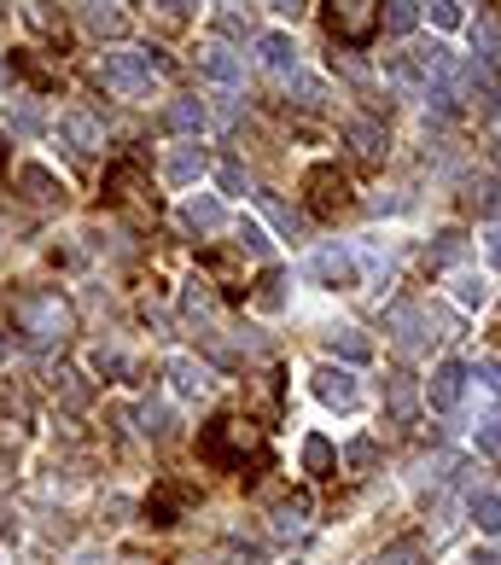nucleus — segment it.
Instances as JSON below:
<instances>
[{
	"instance_id": "nucleus-1",
	"label": "nucleus",
	"mask_w": 501,
	"mask_h": 565,
	"mask_svg": "<svg viewBox=\"0 0 501 565\" xmlns=\"http://www.w3.org/2000/svg\"><path fill=\"white\" fill-rule=\"evenodd\" d=\"M245 455H263V426L251 420H210L199 432V461L216 472H245Z\"/></svg>"
},
{
	"instance_id": "nucleus-2",
	"label": "nucleus",
	"mask_w": 501,
	"mask_h": 565,
	"mask_svg": "<svg viewBox=\"0 0 501 565\" xmlns=\"http://www.w3.org/2000/svg\"><path fill=\"white\" fill-rule=\"evenodd\" d=\"M12 321L30 333V344H53V338L70 333V303L53 286H35V292H18L12 298Z\"/></svg>"
},
{
	"instance_id": "nucleus-3",
	"label": "nucleus",
	"mask_w": 501,
	"mask_h": 565,
	"mask_svg": "<svg viewBox=\"0 0 501 565\" xmlns=\"http://www.w3.org/2000/svg\"><path fill=\"white\" fill-rule=\"evenodd\" d=\"M379 0H327V30H333V41H344V47H368L373 35H379Z\"/></svg>"
},
{
	"instance_id": "nucleus-4",
	"label": "nucleus",
	"mask_w": 501,
	"mask_h": 565,
	"mask_svg": "<svg viewBox=\"0 0 501 565\" xmlns=\"http://www.w3.org/2000/svg\"><path fill=\"white\" fill-rule=\"evenodd\" d=\"M152 53H105L100 59V82L111 94H123V100H140V94H152Z\"/></svg>"
},
{
	"instance_id": "nucleus-5",
	"label": "nucleus",
	"mask_w": 501,
	"mask_h": 565,
	"mask_svg": "<svg viewBox=\"0 0 501 565\" xmlns=\"http://www.w3.org/2000/svg\"><path fill=\"white\" fill-rule=\"evenodd\" d=\"M303 193H309V210H315V216H338V210L350 204V175L338 164H315L303 175Z\"/></svg>"
},
{
	"instance_id": "nucleus-6",
	"label": "nucleus",
	"mask_w": 501,
	"mask_h": 565,
	"mask_svg": "<svg viewBox=\"0 0 501 565\" xmlns=\"http://www.w3.org/2000/svg\"><path fill=\"white\" fill-rule=\"evenodd\" d=\"M309 391L327 402V408H338V414H350V408L362 402V385H356V373H350V367H315Z\"/></svg>"
},
{
	"instance_id": "nucleus-7",
	"label": "nucleus",
	"mask_w": 501,
	"mask_h": 565,
	"mask_svg": "<svg viewBox=\"0 0 501 565\" xmlns=\"http://www.w3.org/2000/svg\"><path fill=\"white\" fill-rule=\"evenodd\" d=\"M309 280L327 286V292H350V286H356V257L338 251V245H321V251L309 257Z\"/></svg>"
},
{
	"instance_id": "nucleus-8",
	"label": "nucleus",
	"mask_w": 501,
	"mask_h": 565,
	"mask_svg": "<svg viewBox=\"0 0 501 565\" xmlns=\"http://www.w3.org/2000/svg\"><path fill=\"white\" fill-rule=\"evenodd\" d=\"M193 507V484H158L152 496H146V525H181V513Z\"/></svg>"
},
{
	"instance_id": "nucleus-9",
	"label": "nucleus",
	"mask_w": 501,
	"mask_h": 565,
	"mask_svg": "<svg viewBox=\"0 0 501 565\" xmlns=\"http://www.w3.org/2000/svg\"><path fill=\"white\" fill-rule=\"evenodd\" d=\"M344 140H350V158H356V164H385V146H391V140H385V129H379L373 117H350V123H344Z\"/></svg>"
},
{
	"instance_id": "nucleus-10",
	"label": "nucleus",
	"mask_w": 501,
	"mask_h": 565,
	"mask_svg": "<svg viewBox=\"0 0 501 565\" xmlns=\"http://www.w3.org/2000/svg\"><path fill=\"white\" fill-rule=\"evenodd\" d=\"M204 169H210V158L199 152V140H175V146H169V158H164V181L169 187H193Z\"/></svg>"
},
{
	"instance_id": "nucleus-11",
	"label": "nucleus",
	"mask_w": 501,
	"mask_h": 565,
	"mask_svg": "<svg viewBox=\"0 0 501 565\" xmlns=\"http://www.w3.org/2000/svg\"><path fill=\"white\" fill-rule=\"evenodd\" d=\"M426 397H432L437 414H455V408H461V397H467V367H461V362H443L432 373V385H426Z\"/></svg>"
},
{
	"instance_id": "nucleus-12",
	"label": "nucleus",
	"mask_w": 501,
	"mask_h": 565,
	"mask_svg": "<svg viewBox=\"0 0 501 565\" xmlns=\"http://www.w3.org/2000/svg\"><path fill=\"white\" fill-rule=\"evenodd\" d=\"M18 187H24L30 204H65V181L47 164H18Z\"/></svg>"
},
{
	"instance_id": "nucleus-13",
	"label": "nucleus",
	"mask_w": 501,
	"mask_h": 565,
	"mask_svg": "<svg viewBox=\"0 0 501 565\" xmlns=\"http://www.w3.org/2000/svg\"><path fill=\"white\" fill-rule=\"evenodd\" d=\"M59 129L76 140V152H100V146H105V129L88 117V111H82V105H70L65 117H59Z\"/></svg>"
},
{
	"instance_id": "nucleus-14",
	"label": "nucleus",
	"mask_w": 501,
	"mask_h": 565,
	"mask_svg": "<svg viewBox=\"0 0 501 565\" xmlns=\"http://www.w3.org/2000/svg\"><path fill=\"white\" fill-rule=\"evenodd\" d=\"M199 70L210 76V82H222V88H234L239 76H245V65H239L228 47H216V41H210V47H199Z\"/></svg>"
},
{
	"instance_id": "nucleus-15",
	"label": "nucleus",
	"mask_w": 501,
	"mask_h": 565,
	"mask_svg": "<svg viewBox=\"0 0 501 565\" xmlns=\"http://www.w3.org/2000/svg\"><path fill=\"white\" fill-rule=\"evenodd\" d=\"M169 379H175L181 397H210V367L193 362V356H175V362H169Z\"/></svg>"
},
{
	"instance_id": "nucleus-16",
	"label": "nucleus",
	"mask_w": 501,
	"mask_h": 565,
	"mask_svg": "<svg viewBox=\"0 0 501 565\" xmlns=\"http://www.w3.org/2000/svg\"><path fill=\"white\" fill-rule=\"evenodd\" d=\"M6 129L18 134V140H35V134L47 129V117H41V105H35L30 94H24V100H18V105L6 100Z\"/></svg>"
},
{
	"instance_id": "nucleus-17",
	"label": "nucleus",
	"mask_w": 501,
	"mask_h": 565,
	"mask_svg": "<svg viewBox=\"0 0 501 565\" xmlns=\"http://www.w3.org/2000/svg\"><path fill=\"white\" fill-rule=\"evenodd\" d=\"M303 472H309V478H333V472H338V449L321 432L303 437Z\"/></svg>"
},
{
	"instance_id": "nucleus-18",
	"label": "nucleus",
	"mask_w": 501,
	"mask_h": 565,
	"mask_svg": "<svg viewBox=\"0 0 501 565\" xmlns=\"http://www.w3.org/2000/svg\"><path fill=\"white\" fill-rule=\"evenodd\" d=\"M263 65L274 70V76H298V41L292 35H263Z\"/></svg>"
},
{
	"instance_id": "nucleus-19",
	"label": "nucleus",
	"mask_w": 501,
	"mask_h": 565,
	"mask_svg": "<svg viewBox=\"0 0 501 565\" xmlns=\"http://www.w3.org/2000/svg\"><path fill=\"white\" fill-rule=\"evenodd\" d=\"M181 222H187L193 233H216L222 222H228V210H222L216 199H187V210H181Z\"/></svg>"
},
{
	"instance_id": "nucleus-20",
	"label": "nucleus",
	"mask_w": 501,
	"mask_h": 565,
	"mask_svg": "<svg viewBox=\"0 0 501 565\" xmlns=\"http://www.w3.org/2000/svg\"><path fill=\"white\" fill-rule=\"evenodd\" d=\"M327 350H333V356H344V362H368V338L356 333V327H333V333H327Z\"/></svg>"
},
{
	"instance_id": "nucleus-21",
	"label": "nucleus",
	"mask_w": 501,
	"mask_h": 565,
	"mask_svg": "<svg viewBox=\"0 0 501 565\" xmlns=\"http://www.w3.org/2000/svg\"><path fill=\"white\" fill-rule=\"evenodd\" d=\"M472 519L484 536H501V496H472Z\"/></svg>"
},
{
	"instance_id": "nucleus-22",
	"label": "nucleus",
	"mask_w": 501,
	"mask_h": 565,
	"mask_svg": "<svg viewBox=\"0 0 501 565\" xmlns=\"http://www.w3.org/2000/svg\"><path fill=\"white\" fill-rule=\"evenodd\" d=\"M53 397H65L70 408H82V402H88V385H82V373L59 367V373H53Z\"/></svg>"
},
{
	"instance_id": "nucleus-23",
	"label": "nucleus",
	"mask_w": 501,
	"mask_h": 565,
	"mask_svg": "<svg viewBox=\"0 0 501 565\" xmlns=\"http://www.w3.org/2000/svg\"><path fill=\"white\" fill-rule=\"evenodd\" d=\"M385 76L402 82V88H420V65H414V53H385Z\"/></svg>"
},
{
	"instance_id": "nucleus-24",
	"label": "nucleus",
	"mask_w": 501,
	"mask_h": 565,
	"mask_svg": "<svg viewBox=\"0 0 501 565\" xmlns=\"http://www.w3.org/2000/svg\"><path fill=\"white\" fill-rule=\"evenodd\" d=\"M88 30L117 35V30H123V12H111V0H88Z\"/></svg>"
},
{
	"instance_id": "nucleus-25",
	"label": "nucleus",
	"mask_w": 501,
	"mask_h": 565,
	"mask_svg": "<svg viewBox=\"0 0 501 565\" xmlns=\"http://www.w3.org/2000/svg\"><path fill=\"white\" fill-rule=\"evenodd\" d=\"M164 117H169V129H181V134H187V129H199V123H204V105H199V100H175V105L164 111Z\"/></svg>"
},
{
	"instance_id": "nucleus-26",
	"label": "nucleus",
	"mask_w": 501,
	"mask_h": 565,
	"mask_svg": "<svg viewBox=\"0 0 501 565\" xmlns=\"http://www.w3.org/2000/svg\"><path fill=\"white\" fill-rule=\"evenodd\" d=\"M280 303H286V274H280V268H268L263 286H257V309H280Z\"/></svg>"
},
{
	"instance_id": "nucleus-27",
	"label": "nucleus",
	"mask_w": 501,
	"mask_h": 565,
	"mask_svg": "<svg viewBox=\"0 0 501 565\" xmlns=\"http://www.w3.org/2000/svg\"><path fill=\"white\" fill-rule=\"evenodd\" d=\"M455 298H461V303H484V298H490V280H484V274H472V268H467V274H455Z\"/></svg>"
},
{
	"instance_id": "nucleus-28",
	"label": "nucleus",
	"mask_w": 501,
	"mask_h": 565,
	"mask_svg": "<svg viewBox=\"0 0 501 565\" xmlns=\"http://www.w3.org/2000/svg\"><path fill=\"white\" fill-rule=\"evenodd\" d=\"M373 461H379V443H373V437H356V443L344 449V466H350V472H368Z\"/></svg>"
},
{
	"instance_id": "nucleus-29",
	"label": "nucleus",
	"mask_w": 501,
	"mask_h": 565,
	"mask_svg": "<svg viewBox=\"0 0 501 565\" xmlns=\"http://www.w3.org/2000/svg\"><path fill=\"white\" fill-rule=\"evenodd\" d=\"M385 397H391V414H408V408H414V379H408V373H391Z\"/></svg>"
},
{
	"instance_id": "nucleus-30",
	"label": "nucleus",
	"mask_w": 501,
	"mask_h": 565,
	"mask_svg": "<svg viewBox=\"0 0 501 565\" xmlns=\"http://www.w3.org/2000/svg\"><path fill=\"white\" fill-rule=\"evenodd\" d=\"M368 565H420V542H414V536H402L397 548H385V554L368 560Z\"/></svg>"
},
{
	"instance_id": "nucleus-31",
	"label": "nucleus",
	"mask_w": 501,
	"mask_h": 565,
	"mask_svg": "<svg viewBox=\"0 0 501 565\" xmlns=\"http://www.w3.org/2000/svg\"><path fill=\"white\" fill-rule=\"evenodd\" d=\"M140 432H146V437H158V443H164V437L175 432V426H169V414H164V408H152V402H146V408H140Z\"/></svg>"
},
{
	"instance_id": "nucleus-32",
	"label": "nucleus",
	"mask_w": 501,
	"mask_h": 565,
	"mask_svg": "<svg viewBox=\"0 0 501 565\" xmlns=\"http://www.w3.org/2000/svg\"><path fill=\"white\" fill-rule=\"evenodd\" d=\"M239 251H251V257H268V233L257 222H239Z\"/></svg>"
},
{
	"instance_id": "nucleus-33",
	"label": "nucleus",
	"mask_w": 501,
	"mask_h": 565,
	"mask_svg": "<svg viewBox=\"0 0 501 565\" xmlns=\"http://www.w3.org/2000/svg\"><path fill=\"white\" fill-rule=\"evenodd\" d=\"M478 455L501 461V420H484V426H478Z\"/></svg>"
},
{
	"instance_id": "nucleus-34",
	"label": "nucleus",
	"mask_w": 501,
	"mask_h": 565,
	"mask_svg": "<svg viewBox=\"0 0 501 565\" xmlns=\"http://www.w3.org/2000/svg\"><path fill=\"white\" fill-rule=\"evenodd\" d=\"M24 18H30L35 30H53L59 18H53V0H24Z\"/></svg>"
},
{
	"instance_id": "nucleus-35",
	"label": "nucleus",
	"mask_w": 501,
	"mask_h": 565,
	"mask_svg": "<svg viewBox=\"0 0 501 565\" xmlns=\"http://www.w3.org/2000/svg\"><path fill=\"white\" fill-rule=\"evenodd\" d=\"M478 385L501 402V362H496V356H484V362H478Z\"/></svg>"
},
{
	"instance_id": "nucleus-36",
	"label": "nucleus",
	"mask_w": 501,
	"mask_h": 565,
	"mask_svg": "<svg viewBox=\"0 0 501 565\" xmlns=\"http://www.w3.org/2000/svg\"><path fill=\"white\" fill-rule=\"evenodd\" d=\"M426 6H432V18L443 30H461V6H455V0H426Z\"/></svg>"
},
{
	"instance_id": "nucleus-37",
	"label": "nucleus",
	"mask_w": 501,
	"mask_h": 565,
	"mask_svg": "<svg viewBox=\"0 0 501 565\" xmlns=\"http://www.w3.org/2000/svg\"><path fill=\"white\" fill-rule=\"evenodd\" d=\"M216 175H222V187H228V193H239V187H245V169H239L234 158H228V164L216 169Z\"/></svg>"
},
{
	"instance_id": "nucleus-38",
	"label": "nucleus",
	"mask_w": 501,
	"mask_h": 565,
	"mask_svg": "<svg viewBox=\"0 0 501 565\" xmlns=\"http://www.w3.org/2000/svg\"><path fill=\"white\" fill-rule=\"evenodd\" d=\"M484 257H490V263L501 268V228H490V233H484Z\"/></svg>"
},
{
	"instance_id": "nucleus-39",
	"label": "nucleus",
	"mask_w": 501,
	"mask_h": 565,
	"mask_svg": "<svg viewBox=\"0 0 501 565\" xmlns=\"http://www.w3.org/2000/svg\"><path fill=\"white\" fill-rule=\"evenodd\" d=\"M268 6H274L280 18H298V12H303V0H268Z\"/></svg>"
},
{
	"instance_id": "nucleus-40",
	"label": "nucleus",
	"mask_w": 501,
	"mask_h": 565,
	"mask_svg": "<svg viewBox=\"0 0 501 565\" xmlns=\"http://www.w3.org/2000/svg\"><path fill=\"white\" fill-rule=\"evenodd\" d=\"M181 565H222V554H187Z\"/></svg>"
},
{
	"instance_id": "nucleus-41",
	"label": "nucleus",
	"mask_w": 501,
	"mask_h": 565,
	"mask_svg": "<svg viewBox=\"0 0 501 565\" xmlns=\"http://www.w3.org/2000/svg\"><path fill=\"white\" fill-rule=\"evenodd\" d=\"M164 12H187V6H199V0H158Z\"/></svg>"
},
{
	"instance_id": "nucleus-42",
	"label": "nucleus",
	"mask_w": 501,
	"mask_h": 565,
	"mask_svg": "<svg viewBox=\"0 0 501 565\" xmlns=\"http://www.w3.org/2000/svg\"><path fill=\"white\" fill-rule=\"evenodd\" d=\"M490 146H496V164H501V134H496V140H490Z\"/></svg>"
}]
</instances>
